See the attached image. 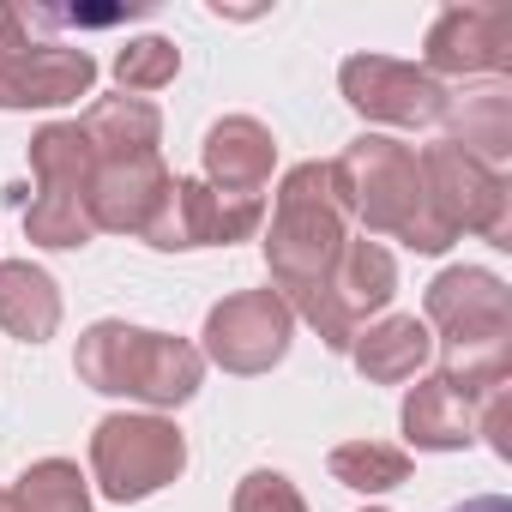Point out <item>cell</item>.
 I'll use <instances>...</instances> for the list:
<instances>
[{
	"instance_id": "6da1fadb",
	"label": "cell",
	"mask_w": 512,
	"mask_h": 512,
	"mask_svg": "<svg viewBox=\"0 0 512 512\" xmlns=\"http://www.w3.org/2000/svg\"><path fill=\"white\" fill-rule=\"evenodd\" d=\"M428 332L446 338V380L476 404L512 386V290L482 266H452L428 284Z\"/></svg>"
},
{
	"instance_id": "7a4b0ae2",
	"label": "cell",
	"mask_w": 512,
	"mask_h": 512,
	"mask_svg": "<svg viewBox=\"0 0 512 512\" xmlns=\"http://www.w3.org/2000/svg\"><path fill=\"white\" fill-rule=\"evenodd\" d=\"M332 169V187H338V205L356 211L374 235H398L410 241L416 253H446L458 235L434 217L428 193H422V169H416V151L386 139V133H362L356 145H344Z\"/></svg>"
},
{
	"instance_id": "3957f363",
	"label": "cell",
	"mask_w": 512,
	"mask_h": 512,
	"mask_svg": "<svg viewBox=\"0 0 512 512\" xmlns=\"http://www.w3.org/2000/svg\"><path fill=\"white\" fill-rule=\"evenodd\" d=\"M79 380L91 392H109V398H139V404H187L205 380V356L187 344V338H169V332H139L127 320H97L85 338H79V356H73Z\"/></svg>"
},
{
	"instance_id": "277c9868",
	"label": "cell",
	"mask_w": 512,
	"mask_h": 512,
	"mask_svg": "<svg viewBox=\"0 0 512 512\" xmlns=\"http://www.w3.org/2000/svg\"><path fill=\"white\" fill-rule=\"evenodd\" d=\"M344 241L350 235H344V205H338L332 169L326 163H296L278 187V211H272V229H266V266H272L278 296L314 290L332 272Z\"/></svg>"
},
{
	"instance_id": "5b68a950",
	"label": "cell",
	"mask_w": 512,
	"mask_h": 512,
	"mask_svg": "<svg viewBox=\"0 0 512 512\" xmlns=\"http://www.w3.org/2000/svg\"><path fill=\"white\" fill-rule=\"evenodd\" d=\"M187 470V440L163 416H103L91 434V476L103 500L133 506Z\"/></svg>"
},
{
	"instance_id": "8992f818",
	"label": "cell",
	"mask_w": 512,
	"mask_h": 512,
	"mask_svg": "<svg viewBox=\"0 0 512 512\" xmlns=\"http://www.w3.org/2000/svg\"><path fill=\"white\" fill-rule=\"evenodd\" d=\"M392 290H398L392 253L374 247V241H344L338 260H332V272H326L314 290H296V296H284V302H290V314H302L332 350H350V338L362 332V320L380 314V308L392 302Z\"/></svg>"
},
{
	"instance_id": "52a82bcc",
	"label": "cell",
	"mask_w": 512,
	"mask_h": 512,
	"mask_svg": "<svg viewBox=\"0 0 512 512\" xmlns=\"http://www.w3.org/2000/svg\"><path fill=\"white\" fill-rule=\"evenodd\" d=\"M416 169H422V193H428L434 217L452 235L470 229V235H482L494 247H512V187H506V175L494 163H482V157L458 151L452 139H440V145H428L416 157Z\"/></svg>"
},
{
	"instance_id": "ba28073f",
	"label": "cell",
	"mask_w": 512,
	"mask_h": 512,
	"mask_svg": "<svg viewBox=\"0 0 512 512\" xmlns=\"http://www.w3.org/2000/svg\"><path fill=\"white\" fill-rule=\"evenodd\" d=\"M290 332H296V314L278 290H241L205 314L199 356H211L223 374H266L272 362H284Z\"/></svg>"
},
{
	"instance_id": "9c48e42d",
	"label": "cell",
	"mask_w": 512,
	"mask_h": 512,
	"mask_svg": "<svg viewBox=\"0 0 512 512\" xmlns=\"http://www.w3.org/2000/svg\"><path fill=\"white\" fill-rule=\"evenodd\" d=\"M338 85L350 97L356 115L386 121V127H434L452 115V97L440 79H428L410 61H386V55H350L338 67Z\"/></svg>"
},
{
	"instance_id": "30bf717a",
	"label": "cell",
	"mask_w": 512,
	"mask_h": 512,
	"mask_svg": "<svg viewBox=\"0 0 512 512\" xmlns=\"http://www.w3.org/2000/svg\"><path fill=\"white\" fill-rule=\"evenodd\" d=\"M266 217V199H241V193H217L211 181H175L163 211L151 217L145 241L151 247H223V241H247Z\"/></svg>"
},
{
	"instance_id": "8fae6325",
	"label": "cell",
	"mask_w": 512,
	"mask_h": 512,
	"mask_svg": "<svg viewBox=\"0 0 512 512\" xmlns=\"http://www.w3.org/2000/svg\"><path fill=\"white\" fill-rule=\"evenodd\" d=\"M97 61L67 43H25L7 49L0 43V109H61L91 97Z\"/></svg>"
},
{
	"instance_id": "7c38bea8",
	"label": "cell",
	"mask_w": 512,
	"mask_h": 512,
	"mask_svg": "<svg viewBox=\"0 0 512 512\" xmlns=\"http://www.w3.org/2000/svg\"><path fill=\"white\" fill-rule=\"evenodd\" d=\"M422 73H446V79H470V73H500L512 61V7H446L428 25V49H422Z\"/></svg>"
},
{
	"instance_id": "4fadbf2b",
	"label": "cell",
	"mask_w": 512,
	"mask_h": 512,
	"mask_svg": "<svg viewBox=\"0 0 512 512\" xmlns=\"http://www.w3.org/2000/svg\"><path fill=\"white\" fill-rule=\"evenodd\" d=\"M175 175L163 169L157 151H139V157H97V175H91V229H115V235H145L151 217L163 211Z\"/></svg>"
},
{
	"instance_id": "5bb4252c",
	"label": "cell",
	"mask_w": 512,
	"mask_h": 512,
	"mask_svg": "<svg viewBox=\"0 0 512 512\" xmlns=\"http://www.w3.org/2000/svg\"><path fill=\"white\" fill-rule=\"evenodd\" d=\"M272 163H278V145L272 133L253 121V115H229L205 133V175L217 193H241V199H266V181H272Z\"/></svg>"
},
{
	"instance_id": "9a60e30c",
	"label": "cell",
	"mask_w": 512,
	"mask_h": 512,
	"mask_svg": "<svg viewBox=\"0 0 512 512\" xmlns=\"http://www.w3.org/2000/svg\"><path fill=\"white\" fill-rule=\"evenodd\" d=\"M404 440L422 446V452H458V446H470L476 440V398L458 380H446V374L422 380L404 398Z\"/></svg>"
},
{
	"instance_id": "2e32d148",
	"label": "cell",
	"mask_w": 512,
	"mask_h": 512,
	"mask_svg": "<svg viewBox=\"0 0 512 512\" xmlns=\"http://www.w3.org/2000/svg\"><path fill=\"white\" fill-rule=\"evenodd\" d=\"M350 356H356V368H362L374 386H398V380H416V374L428 368L434 332H428L416 314H392V320L356 332V338H350Z\"/></svg>"
},
{
	"instance_id": "e0dca14e",
	"label": "cell",
	"mask_w": 512,
	"mask_h": 512,
	"mask_svg": "<svg viewBox=\"0 0 512 512\" xmlns=\"http://www.w3.org/2000/svg\"><path fill=\"white\" fill-rule=\"evenodd\" d=\"M61 326V290L31 260H0V332L19 344H43Z\"/></svg>"
},
{
	"instance_id": "ac0fdd59",
	"label": "cell",
	"mask_w": 512,
	"mask_h": 512,
	"mask_svg": "<svg viewBox=\"0 0 512 512\" xmlns=\"http://www.w3.org/2000/svg\"><path fill=\"white\" fill-rule=\"evenodd\" d=\"M79 133L91 139L97 157H139V151H157V133H163V115L157 103L145 97H97L79 121Z\"/></svg>"
},
{
	"instance_id": "d6986e66",
	"label": "cell",
	"mask_w": 512,
	"mask_h": 512,
	"mask_svg": "<svg viewBox=\"0 0 512 512\" xmlns=\"http://www.w3.org/2000/svg\"><path fill=\"white\" fill-rule=\"evenodd\" d=\"M31 169H37V193H67V199H85L91 193V175H97V151L91 139L79 133V121H55L31 139ZM91 211V205H85Z\"/></svg>"
},
{
	"instance_id": "ffe728a7",
	"label": "cell",
	"mask_w": 512,
	"mask_h": 512,
	"mask_svg": "<svg viewBox=\"0 0 512 512\" xmlns=\"http://www.w3.org/2000/svg\"><path fill=\"white\" fill-rule=\"evenodd\" d=\"M446 121H452V145L470 151V157H482V163H494V169H500V157L512 151V97H506L500 85L482 91V97H470V103L452 109Z\"/></svg>"
},
{
	"instance_id": "44dd1931",
	"label": "cell",
	"mask_w": 512,
	"mask_h": 512,
	"mask_svg": "<svg viewBox=\"0 0 512 512\" xmlns=\"http://www.w3.org/2000/svg\"><path fill=\"white\" fill-rule=\"evenodd\" d=\"M326 470H332V482H344L356 494H386V488L410 482V452L380 446V440H344V446H332Z\"/></svg>"
},
{
	"instance_id": "7402d4cb",
	"label": "cell",
	"mask_w": 512,
	"mask_h": 512,
	"mask_svg": "<svg viewBox=\"0 0 512 512\" xmlns=\"http://www.w3.org/2000/svg\"><path fill=\"white\" fill-rule=\"evenodd\" d=\"M13 500H19V512H91L85 476H79V464H67V458L31 464V470L19 476Z\"/></svg>"
},
{
	"instance_id": "603a6c76",
	"label": "cell",
	"mask_w": 512,
	"mask_h": 512,
	"mask_svg": "<svg viewBox=\"0 0 512 512\" xmlns=\"http://www.w3.org/2000/svg\"><path fill=\"white\" fill-rule=\"evenodd\" d=\"M181 73V49L169 37H133L121 55H115V79L127 97H145V91H163L169 79Z\"/></svg>"
},
{
	"instance_id": "cb8c5ba5",
	"label": "cell",
	"mask_w": 512,
	"mask_h": 512,
	"mask_svg": "<svg viewBox=\"0 0 512 512\" xmlns=\"http://www.w3.org/2000/svg\"><path fill=\"white\" fill-rule=\"evenodd\" d=\"M229 512H308V500L296 494V482L284 470H253V476H241Z\"/></svg>"
},
{
	"instance_id": "d4e9b609",
	"label": "cell",
	"mask_w": 512,
	"mask_h": 512,
	"mask_svg": "<svg viewBox=\"0 0 512 512\" xmlns=\"http://www.w3.org/2000/svg\"><path fill=\"white\" fill-rule=\"evenodd\" d=\"M452 512H512L500 494H476V500H464V506H452Z\"/></svg>"
},
{
	"instance_id": "484cf974",
	"label": "cell",
	"mask_w": 512,
	"mask_h": 512,
	"mask_svg": "<svg viewBox=\"0 0 512 512\" xmlns=\"http://www.w3.org/2000/svg\"><path fill=\"white\" fill-rule=\"evenodd\" d=\"M0 512H19V500H13V488H0Z\"/></svg>"
},
{
	"instance_id": "4316f807",
	"label": "cell",
	"mask_w": 512,
	"mask_h": 512,
	"mask_svg": "<svg viewBox=\"0 0 512 512\" xmlns=\"http://www.w3.org/2000/svg\"><path fill=\"white\" fill-rule=\"evenodd\" d=\"M368 512H380V506H368Z\"/></svg>"
}]
</instances>
